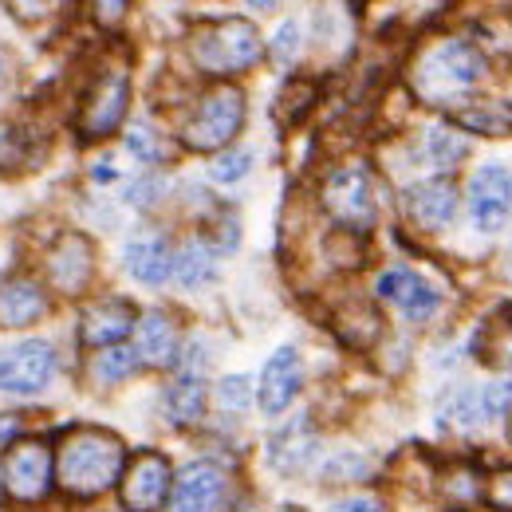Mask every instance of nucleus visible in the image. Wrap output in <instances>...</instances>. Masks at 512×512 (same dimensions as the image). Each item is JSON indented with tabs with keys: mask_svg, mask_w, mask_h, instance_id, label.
<instances>
[{
	"mask_svg": "<svg viewBox=\"0 0 512 512\" xmlns=\"http://www.w3.org/2000/svg\"><path fill=\"white\" fill-rule=\"evenodd\" d=\"M509 434H512V430H509Z\"/></svg>",
	"mask_w": 512,
	"mask_h": 512,
	"instance_id": "44",
	"label": "nucleus"
},
{
	"mask_svg": "<svg viewBox=\"0 0 512 512\" xmlns=\"http://www.w3.org/2000/svg\"><path fill=\"white\" fill-rule=\"evenodd\" d=\"M162 193H166V182H162L158 174H146V178H138V182L127 190V201L130 205H138V209H150V205L162 201Z\"/></svg>",
	"mask_w": 512,
	"mask_h": 512,
	"instance_id": "35",
	"label": "nucleus"
},
{
	"mask_svg": "<svg viewBox=\"0 0 512 512\" xmlns=\"http://www.w3.org/2000/svg\"><path fill=\"white\" fill-rule=\"evenodd\" d=\"M481 79H485V56L465 40H446L430 48L414 67V91L430 107H449V111L465 103Z\"/></svg>",
	"mask_w": 512,
	"mask_h": 512,
	"instance_id": "2",
	"label": "nucleus"
},
{
	"mask_svg": "<svg viewBox=\"0 0 512 512\" xmlns=\"http://www.w3.org/2000/svg\"><path fill=\"white\" fill-rule=\"evenodd\" d=\"M272 56H276L280 64H292V60L300 56V24H296V20H284V24H280V32H276V40H272Z\"/></svg>",
	"mask_w": 512,
	"mask_h": 512,
	"instance_id": "34",
	"label": "nucleus"
},
{
	"mask_svg": "<svg viewBox=\"0 0 512 512\" xmlns=\"http://www.w3.org/2000/svg\"><path fill=\"white\" fill-rule=\"evenodd\" d=\"M229 501V473L213 461H193L174 477L170 512H221Z\"/></svg>",
	"mask_w": 512,
	"mask_h": 512,
	"instance_id": "11",
	"label": "nucleus"
},
{
	"mask_svg": "<svg viewBox=\"0 0 512 512\" xmlns=\"http://www.w3.org/2000/svg\"><path fill=\"white\" fill-rule=\"evenodd\" d=\"M174 276L186 284V288H201L217 276V260L213 249L205 241H186L178 253H174Z\"/></svg>",
	"mask_w": 512,
	"mask_h": 512,
	"instance_id": "24",
	"label": "nucleus"
},
{
	"mask_svg": "<svg viewBox=\"0 0 512 512\" xmlns=\"http://www.w3.org/2000/svg\"><path fill=\"white\" fill-rule=\"evenodd\" d=\"M355 4H363V0H355Z\"/></svg>",
	"mask_w": 512,
	"mask_h": 512,
	"instance_id": "43",
	"label": "nucleus"
},
{
	"mask_svg": "<svg viewBox=\"0 0 512 512\" xmlns=\"http://www.w3.org/2000/svg\"><path fill=\"white\" fill-rule=\"evenodd\" d=\"M316 446H320V442H316L312 422H308V418H296V422H288L280 434H272V442H268V461H272L280 473H300V469L312 465Z\"/></svg>",
	"mask_w": 512,
	"mask_h": 512,
	"instance_id": "22",
	"label": "nucleus"
},
{
	"mask_svg": "<svg viewBox=\"0 0 512 512\" xmlns=\"http://www.w3.org/2000/svg\"><path fill=\"white\" fill-rule=\"evenodd\" d=\"M127 150L138 162H146V166H162V162H170V154H174V146H170L154 127H146V123H138V127L127 130Z\"/></svg>",
	"mask_w": 512,
	"mask_h": 512,
	"instance_id": "28",
	"label": "nucleus"
},
{
	"mask_svg": "<svg viewBox=\"0 0 512 512\" xmlns=\"http://www.w3.org/2000/svg\"><path fill=\"white\" fill-rule=\"evenodd\" d=\"M323 209L339 229L367 233L375 225V186L367 166H339L323 182Z\"/></svg>",
	"mask_w": 512,
	"mask_h": 512,
	"instance_id": "7",
	"label": "nucleus"
},
{
	"mask_svg": "<svg viewBox=\"0 0 512 512\" xmlns=\"http://www.w3.org/2000/svg\"><path fill=\"white\" fill-rule=\"evenodd\" d=\"M284 512H304V509H284Z\"/></svg>",
	"mask_w": 512,
	"mask_h": 512,
	"instance_id": "42",
	"label": "nucleus"
},
{
	"mask_svg": "<svg viewBox=\"0 0 512 512\" xmlns=\"http://www.w3.org/2000/svg\"><path fill=\"white\" fill-rule=\"evenodd\" d=\"M379 323L383 320L375 316V308H371V304H351L347 312H339V316H335V331L347 339V335H351V327H359V331H355V347H367V343L383 331Z\"/></svg>",
	"mask_w": 512,
	"mask_h": 512,
	"instance_id": "30",
	"label": "nucleus"
},
{
	"mask_svg": "<svg viewBox=\"0 0 512 512\" xmlns=\"http://www.w3.org/2000/svg\"><path fill=\"white\" fill-rule=\"evenodd\" d=\"M134 355L146 367H170L178 363V323L166 312H146L134 323Z\"/></svg>",
	"mask_w": 512,
	"mask_h": 512,
	"instance_id": "21",
	"label": "nucleus"
},
{
	"mask_svg": "<svg viewBox=\"0 0 512 512\" xmlns=\"http://www.w3.org/2000/svg\"><path fill=\"white\" fill-rule=\"evenodd\" d=\"M453 123L469 130V134L505 138V134H512V103H505V99H473L465 107H453Z\"/></svg>",
	"mask_w": 512,
	"mask_h": 512,
	"instance_id": "23",
	"label": "nucleus"
},
{
	"mask_svg": "<svg viewBox=\"0 0 512 512\" xmlns=\"http://www.w3.org/2000/svg\"><path fill=\"white\" fill-rule=\"evenodd\" d=\"M20 434V418L16 414H0V449H8Z\"/></svg>",
	"mask_w": 512,
	"mask_h": 512,
	"instance_id": "40",
	"label": "nucleus"
},
{
	"mask_svg": "<svg viewBox=\"0 0 512 512\" xmlns=\"http://www.w3.org/2000/svg\"><path fill=\"white\" fill-rule=\"evenodd\" d=\"M138 367H142V363H138L134 347L115 343V347H103V351L95 355V363H91V379H95L99 386H115V383H123V379H130Z\"/></svg>",
	"mask_w": 512,
	"mask_h": 512,
	"instance_id": "25",
	"label": "nucleus"
},
{
	"mask_svg": "<svg viewBox=\"0 0 512 512\" xmlns=\"http://www.w3.org/2000/svg\"><path fill=\"white\" fill-rule=\"evenodd\" d=\"M56 371H60V359H56L52 343H44V339L12 343L0 351V394L36 398L56 383Z\"/></svg>",
	"mask_w": 512,
	"mask_h": 512,
	"instance_id": "8",
	"label": "nucleus"
},
{
	"mask_svg": "<svg viewBox=\"0 0 512 512\" xmlns=\"http://www.w3.org/2000/svg\"><path fill=\"white\" fill-rule=\"evenodd\" d=\"M379 296L386 304H394L406 320L422 323L438 312V292L430 280H422L414 268H390L379 276Z\"/></svg>",
	"mask_w": 512,
	"mask_h": 512,
	"instance_id": "16",
	"label": "nucleus"
},
{
	"mask_svg": "<svg viewBox=\"0 0 512 512\" xmlns=\"http://www.w3.org/2000/svg\"><path fill=\"white\" fill-rule=\"evenodd\" d=\"M4 497L16 505H40L56 485V453L40 438H16L0 457Z\"/></svg>",
	"mask_w": 512,
	"mask_h": 512,
	"instance_id": "4",
	"label": "nucleus"
},
{
	"mask_svg": "<svg viewBox=\"0 0 512 512\" xmlns=\"http://www.w3.org/2000/svg\"><path fill=\"white\" fill-rule=\"evenodd\" d=\"M249 170H253V150L233 146V150H221V154L213 158L209 178H213V182H221V186H233V182L249 178Z\"/></svg>",
	"mask_w": 512,
	"mask_h": 512,
	"instance_id": "31",
	"label": "nucleus"
},
{
	"mask_svg": "<svg viewBox=\"0 0 512 512\" xmlns=\"http://www.w3.org/2000/svg\"><path fill=\"white\" fill-rule=\"evenodd\" d=\"M127 103H130V75L123 67H103L91 79V87H87V95L79 103V115H75L79 138L83 142H99V138L115 134V130L123 127V119H127Z\"/></svg>",
	"mask_w": 512,
	"mask_h": 512,
	"instance_id": "6",
	"label": "nucleus"
},
{
	"mask_svg": "<svg viewBox=\"0 0 512 512\" xmlns=\"http://www.w3.org/2000/svg\"><path fill=\"white\" fill-rule=\"evenodd\" d=\"M123 260H127L130 276L138 284H150V288H158V284H166L174 276V249H170V241L162 233H138V237H130Z\"/></svg>",
	"mask_w": 512,
	"mask_h": 512,
	"instance_id": "20",
	"label": "nucleus"
},
{
	"mask_svg": "<svg viewBox=\"0 0 512 512\" xmlns=\"http://www.w3.org/2000/svg\"><path fill=\"white\" fill-rule=\"evenodd\" d=\"M469 217L481 233H497L505 229L512 217V170L501 162H489L473 174L469 186Z\"/></svg>",
	"mask_w": 512,
	"mask_h": 512,
	"instance_id": "12",
	"label": "nucleus"
},
{
	"mask_svg": "<svg viewBox=\"0 0 512 512\" xmlns=\"http://www.w3.org/2000/svg\"><path fill=\"white\" fill-rule=\"evenodd\" d=\"M331 512H386V509L379 497H367V493H363V497H347V501H339Z\"/></svg>",
	"mask_w": 512,
	"mask_h": 512,
	"instance_id": "39",
	"label": "nucleus"
},
{
	"mask_svg": "<svg viewBox=\"0 0 512 512\" xmlns=\"http://www.w3.org/2000/svg\"><path fill=\"white\" fill-rule=\"evenodd\" d=\"M512 410V379H497L485 386H461L442 402V426L457 434H473L493 418Z\"/></svg>",
	"mask_w": 512,
	"mask_h": 512,
	"instance_id": "9",
	"label": "nucleus"
},
{
	"mask_svg": "<svg viewBox=\"0 0 512 512\" xmlns=\"http://www.w3.org/2000/svg\"><path fill=\"white\" fill-rule=\"evenodd\" d=\"M245 127V95L237 87H213L197 99L190 119L182 123V142L190 150H225Z\"/></svg>",
	"mask_w": 512,
	"mask_h": 512,
	"instance_id": "5",
	"label": "nucleus"
},
{
	"mask_svg": "<svg viewBox=\"0 0 512 512\" xmlns=\"http://www.w3.org/2000/svg\"><path fill=\"white\" fill-rule=\"evenodd\" d=\"M300 386H304V359H300V351L296 347H280L264 363V371H260L256 402H260L264 414H284L296 402Z\"/></svg>",
	"mask_w": 512,
	"mask_h": 512,
	"instance_id": "15",
	"label": "nucleus"
},
{
	"mask_svg": "<svg viewBox=\"0 0 512 512\" xmlns=\"http://www.w3.org/2000/svg\"><path fill=\"white\" fill-rule=\"evenodd\" d=\"M48 312V292L40 280L32 276H8L0 280V327L4 331H20L44 320Z\"/></svg>",
	"mask_w": 512,
	"mask_h": 512,
	"instance_id": "18",
	"label": "nucleus"
},
{
	"mask_svg": "<svg viewBox=\"0 0 512 512\" xmlns=\"http://www.w3.org/2000/svg\"><path fill=\"white\" fill-rule=\"evenodd\" d=\"M249 4H253V8H272L276 0H249Z\"/></svg>",
	"mask_w": 512,
	"mask_h": 512,
	"instance_id": "41",
	"label": "nucleus"
},
{
	"mask_svg": "<svg viewBox=\"0 0 512 512\" xmlns=\"http://www.w3.org/2000/svg\"><path fill=\"white\" fill-rule=\"evenodd\" d=\"M406 217L426 233L446 229L449 221L457 217V186H453V178H426V182L410 186L406 190Z\"/></svg>",
	"mask_w": 512,
	"mask_h": 512,
	"instance_id": "17",
	"label": "nucleus"
},
{
	"mask_svg": "<svg viewBox=\"0 0 512 512\" xmlns=\"http://www.w3.org/2000/svg\"><path fill=\"white\" fill-rule=\"evenodd\" d=\"M426 158L434 166H453L457 158H465V138L457 130H430L426 134Z\"/></svg>",
	"mask_w": 512,
	"mask_h": 512,
	"instance_id": "32",
	"label": "nucleus"
},
{
	"mask_svg": "<svg viewBox=\"0 0 512 512\" xmlns=\"http://www.w3.org/2000/svg\"><path fill=\"white\" fill-rule=\"evenodd\" d=\"M477 355L493 367H512V316H497L481 327Z\"/></svg>",
	"mask_w": 512,
	"mask_h": 512,
	"instance_id": "26",
	"label": "nucleus"
},
{
	"mask_svg": "<svg viewBox=\"0 0 512 512\" xmlns=\"http://www.w3.org/2000/svg\"><path fill=\"white\" fill-rule=\"evenodd\" d=\"M138 323V312L130 300L119 296H103V300H91L83 312H79V343L83 347H115L123 343Z\"/></svg>",
	"mask_w": 512,
	"mask_h": 512,
	"instance_id": "14",
	"label": "nucleus"
},
{
	"mask_svg": "<svg viewBox=\"0 0 512 512\" xmlns=\"http://www.w3.org/2000/svg\"><path fill=\"white\" fill-rule=\"evenodd\" d=\"M130 0H95V20L103 24V28H115L123 16H127Z\"/></svg>",
	"mask_w": 512,
	"mask_h": 512,
	"instance_id": "38",
	"label": "nucleus"
},
{
	"mask_svg": "<svg viewBox=\"0 0 512 512\" xmlns=\"http://www.w3.org/2000/svg\"><path fill=\"white\" fill-rule=\"evenodd\" d=\"M312 99H316V87L308 79H288L280 99H276V107H272V115L280 119V127H296L304 119V111L312 107Z\"/></svg>",
	"mask_w": 512,
	"mask_h": 512,
	"instance_id": "27",
	"label": "nucleus"
},
{
	"mask_svg": "<svg viewBox=\"0 0 512 512\" xmlns=\"http://www.w3.org/2000/svg\"><path fill=\"white\" fill-rule=\"evenodd\" d=\"M44 272H48V284L64 296H79L91 276H95V249L83 233H64L52 249H48V260H44Z\"/></svg>",
	"mask_w": 512,
	"mask_h": 512,
	"instance_id": "13",
	"label": "nucleus"
},
{
	"mask_svg": "<svg viewBox=\"0 0 512 512\" xmlns=\"http://www.w3.org/2000/svg\"><path fill=\"white\" fill-rule=\"evenodd\" d=\"M170 489H174V469L154 449H142L138 457H130L119 481V497L127 512H158L170 501Z\"/></svg>",
	"mask_w": 512,
	"mask_h": 512,
	"instance_id": "10",
	"label": "nucleus"
},
{
	"mask_svg": "<svg viewBox=\"0 0 512 512\" xmlns=\"http://www.w3.org/2000/svg\"><path fill=\"white\" fill-rule=\"evenodd\" d=\"M367 469V461L359 457V453H339V457H331L327 465H323V477H331V481H347V477H359Z\"/></svg>",
	"mask_w": 512,
	"mask_h": 512,
	"instance_id": "36",
	"label": "nucleus"
},
{
	"mask_svg": "<svg viewBox=\"0 0 512 512\" xmlns=\"http://www.w3.org/2000/svg\"><path fill=\"white\" fill-rule=\"evenodd\" d=\"M442 497H446V505H453V509H473V505L481 501V481H477V473L465 469V465L449 469L446 477H442Z\"/></svg>",
	"mask_w": 512,
	"mask_h": 512,
	"instance_id": "29",
	"label": "nucleus"
},
{
	"mask_svg": "<svg viewBox=\"0 0 512 512\" xmlns=\"http://www.w3.org/2000/svg\"><path fill=\"white\" fill-rule=\"evenodd\" d=\"M127 446L103 426H71L56 449V485L67 497L91 501L123 481Z\"/></svg>",
	"mask_w": 512,
	"mask_h": 512,
	"instance_id": "1",
	"label": "nucleus"
},
{
	"mask_svg": "<svg viewBox=\"0 0 512 512\" xmlns=\"http://www.w3.org/2000/svg\"><path fill=\"white\" fill-rule=\"evenodd\" d=\"M190 56L205 75L225 79V75H241L260 64L264 40H260L256 24H249L245 16H225V20H209V24L193 28Z\"/></svg>",
	"mask_w": 512,
	"mask_h": 512,
	"instance_id": "3",
	"label": "nucleus"
},
{
	"mask_svg": "<svg viewBox=\"0 0 512 512\" xmlns=\"http://www.w3.org/2000/svg\"><path fill=\"white\" fill-rule=\"evenodd\" d=\"M205 402H209V386H205V367H193V363H178V375L174 383L166 386L162 394V410L174 426H193L201 422L205 414Z\"/></svg>",
	"mask_w": 512,
	"mask_h": 512,
	"instance_id": "19",
	"label": "nucleus"
},
{
	"mask_svg": "<svg viewBox=\"0 0 512 512\" xmlns=\"http://www.w3.org/2000/svg\"><path fill=\"white\" fill-rule=\"evenodd\" d=\"M485 501H489L493 509L512 512V473H497V477L489 481V489H485Z\"/></svg>",
	"mask_w": 512,
	"mask_h": 512,
	"instance_id": "37",
	"label": "nucleus"
},
{
	"mask_svg": "<svg viewBox=\"0 0 512 512\" xmlns=\"http://www.w3.org/2000/svg\"><path fill=\"white\" fill-rule=\"evenodd\" d=\"M217 402H221L225 410H245V406L253 402V383H249L245 375H229V379H221V386H217Z\"/></svg>",
	"mask_w": 512,
	"mask_h": 512,
	"instance_id": "33",
	"label": "nucleus"
}]
</instances>
